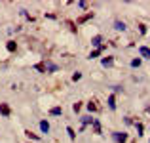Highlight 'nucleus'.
<instances>
[{
	"mask_svg": "<svg viewBox=\"0 0 150 143\" xmlns=\"http://www.w3.org/2000/svg\"><path fill=\"white\" fill-rule=\"evenodd\" d=\"M112 138H114V141H116V143H125V141H127V134H125V132H114Z\"/></svg>",
	"mask_w": 150,
	"mask_h": 143,
	"instance_id": "f257e3e1",
	"label": "nucleus"
},
{
	"mask_svg": "<svg viewBox=\"0 0 150 143\" xmlns=\"http://www.w3.org/2000/svg\"><path fill=\"white\" fill-rule=\"evenodd\" d=\"M139 54H141L142 57H146V59H150V48L141 46V48H139Z\"/></svg>",
	"mask_w": 150,
	"mask_h": 143,
	"instance_id": "f03ea898",
	"label": "nucleus"
},
{
	"mask_svg": "<svg viewBox=\"0 0 150 143\" xmlns=\"http://www.w3.org/2000/svg\"><path fill=\"white\" fill-rule=\"evenodd\" d=\"M0 113H2L4 116H10V113H12V111H10V107L6 105V103H0Z\"/></svg>",
	"mask_w": 150,
	"mask_h": 143,
	"instance_id": "7ed1b4c3",
	"label": "nucleus"
},
{
	"mask_svg": "<svg viewBox=\"0 0 150 143\" xmlns=\"http://www.w3.org/2000/svg\"><path fill=\"white\" fill-rule=\"evenodd\" d=\"M101 63H103V67H112L114 65V57H103Z\"/></svg>",
	"mask_w": 150,
	"mask_h": 143,
	"instance_id": "20e7f679",
	"label": "nucleus"
},
{
	"mask_svg": "<svg viewBox=\"0 0 150 143\" xmlns=\"http://www.w3.org/2000/svg\"><path fill=\"white\" fill-rule=\"evenodd\" d=\"M40 130L44 132V134H48V132H50V122H48V120H42L40 122Z\"/></svg>",
	"mask_w": 150,
	"mask_h": 143,
	"instance_id": "39448f33",
	"label": "nucleus"
},
{
	"mask_svg": "<svg viewBox=\"0 0 150 143\" xmlns=\"http://www.w3.org/2000/svg\"><path fill=\"white\" fill-rule=\"evenodd\" d=\"M50 115H53V116H61V115H63V109H61V107H53V109L50 111Z\"/></svg>",
	"mask_w": 150,
	"mask_h": 143,
	"instance_id": "423d86ee",
	"label": "nucleus"
},
{
	"mask_svg": "<svg viewBox=\"0 0 150 143\" xmlns=\"http://www.w3.org/2000/svg\"><path fill=\"white\" fill-rule=\"evenodd\" d=\"M114 29H116V31H125V23H123V21H116V23H114Z\"/></svg>",
	"mask_w": 150,
	"mask_h": 143,
	"instance_id": "0eeeda50",
	"label": "nucleus"
},
{
	"mask_svg": "<svg viewBox=\"0 0 150 143\" xmlns=\"http://www.w3.org/2000/svg\"><path fill=\"white\" fill-rule=\"evenodd\" d=\"M108 107L112 109V111L116 109V97H114V96H110V97H108Z\"/></svg>",
	"mask_w": 150,
	"mask_h": 143,
	"instance_id": "6e6552de",
	"label": "nucleus"
},
{
	"mask_svg": "<svg viewBox=\"0 0 150 143\" xmlns=\"http://www.w3.org/2000/svg\"><path fill=\"white\" fill-rule=\"evenodd\" d=\"M6 48H8V52H14V50H15V48H17V44H15V42H14V40H10V42H8V44H6Z\"/></svg>",
	"mask_w": 150,
	"mask_h": 143,
	"instance_id": "1a4fd4ad",
	"label": "nucleus"
},
{
	"mask_svg": "<svg viewBox=\"0 0 150 143\" xmlns=\"http://www.w3.org/2000/svg\"><path fill=\"white\" fill-rule=\"evenodd\" d=\"M91 17H93V14H91V12H89V14H86V15H82V17L78 19V23H84V21H87V19H91Z\"/></svg>",
	"mask_w": 150,
	"mask_h": 143,
	"instance_id": "9d476101",
	"label": "nucleus"
},
{
	"mask_svg": "<svg viewBox=\"0 0 150 143\" xmlns=\"http://www.w3.org/2000/svg\"><path fill=\"white\" fill-rule=\"evenodd\" d=\"M101 40H103V38H101V36H93V40H91V44H93V46H97V48H101Z\"/></svg>",
	"mask_w": 150,
	"mask_h": 143,
	"instance_id": "9b49d317",
	"label": "nucleus"
},
{
	"mask_svg": "<svg viewBox=\"0 0 150 143\" xmlns=\"http://www.w3.org/2000/svg\"><path fill=\"white\" fill-rule=\"evenodd\" d=\"M25 134H27V138H31V139H40V135H36V134H32L31 130H27V132H25Z\"/></svg>",
	"mask_w": 150,
	"mask_h": 143,
	"instance_id": "f8f14e48",
	"label": "nucleus"
},
{
	"mask_svg": "<svg viewBox=\"0 0 150 143\" xmlns=\"http://www.w3.org/2000/svg\"><path fill=\"white\" fill-rule=\"evenodd\" d=\"M87 111H91V113H93V111H97V105H95L93 101H89V103H87Z\"/></svg>",
	"mask_w": 150,
	"mask_h": 143,
	"instance_id": "ddd939ff",
	"label": "nucleus"
},
{
	"mask_svg": "<svg viewBox=\"0 0 150 143\" xmlns=\"http://www.w3.org/2000/svg\"><path fill=\"white\" fill-rule=\"evenodd\" d=\"M93 128H95V134H101V124L97 120H93Z\"/></svg>",
	"mask_w": 150,
	"mask_h": 143,
	"instance_id": "4468645a",
	"label": "nucleus"
},
{
	"mask_svg": "<svg viewBox=\"0 0 150 143\" xmlns=\"http://www.w3.org/2000/svg\"><path fill=\"white\" fill-rule=\"evenodd\" d=\"M67 132H68V138H70V139H74V138H76V134H74V130L70 128V126L67 128Z\"/></svg>",
	"mask_w": 150,
	"mask_h": 143,
	"instance_id": "2eb2a0df",
	"label": "nucleus"
},
{
	"mask_svg": "<svg viewBox=\"0 0 150 143\" xmlns=\"http://www.w3.org/2000/svg\"><path fill=\"white\" fill-rule=\"evenodd\" d=\"M131 67H141V59H133L131 61Z\"/></svg>",
	"mask_w": 150,
	"mask_h": 143,
	"instance_id": "dca6fc26",
	"label": "nucleus"
},
{
	"mask_svg": "<svg viewBox=\"0 0 150 143\" xmlns=\"http://www.w3.org/2000/svg\"><path fill=\"white\" fill-rule=\"evenodd\" d=\"M80 78H82V74H80V73H74V74H72V80H74V82H76V80H80Z\"/></svg>",
	"mask_w": 150,
	"mask_h": 143,
	"instance_id": "f3484780",
	"label": "nucleus"
},
{
	"mask_svg": "<svg viewBox=\"0 0 150 143\" xmlns=\"http://www.w3.org/2000/svg\"><path fill=\"white\" fill-rule=\"evenodd\" d=\"M72 109H74V113H78L80 109H82V105H80V103H74V105H72Z\"/></svg>",
	"mask_w": 150,
	"mask_h": 143,
	"instance_id": "a211bd4d",
	"label": "nucleus"
},
{
	"mask_svg": "<svg viewBox=\"0 0 150 143\" xmlns=\"http://www.w3.org/2000/svg\"><path fill=\"white\" fill-rule=\"evenodd\" d=\"M82 122H84V124H89V122H93V118H89V116H84Z\"/></svg>",
	"mask_w": 150,
	"mask_h": 143,
	"instance_id": "6ab92c4d",
	"label": "nucleus"
},
{
	"mask_svg": "<svg viewBox=\"0 0 150 143\" xmlns=\"http://www.w3.org/2000/svg\"><path fill=\"white\" fill-rule=\"evenodd\" d=\"M99 54H101V50H95V52H91V54H89V57H91V59H93V57H97V56H99Z\"/></svg>",
	"mask_w": 150,
	"mask_h": 143,
	"instance_id": "aec40b11",
	"label": "nucleus"
},
{
	"mask_svg": "<svg viewBox=\"0 0 150 143\" xmlns=\"http://www.w3.org/2000/svg\"><path fill=\"white\" fill-rule=\"evenodd\" d=\"M139 31H141V34H146V25H139Z\"/></svg>",
	"mask_w": 150,
	"mask_h": 143,
	"instance_id": "412c9836",
	"label": "nucleus"
},
{
	"mask_svg": "<svg viewBox=\"0 0 150 143\" xmlns=\"http://www.w3.org/2000/svg\"><path fill=\"white\" fill-rule=\"evenodd\" d=\"M146 113H148V115H150V107H146Z\"/></svg>",
	"mask_w": 150,
	"mask_h": 143,
	"instance_id": "4be33fe9",
	"label": "nucleus"
}]
</instances>
